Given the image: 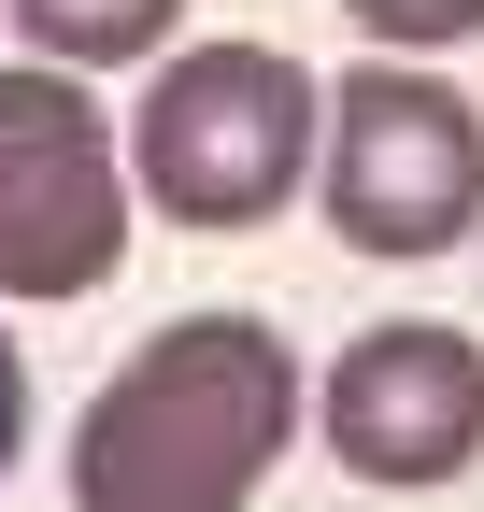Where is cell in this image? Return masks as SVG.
Here are the masks:
<instances>
[{
    "mask_svg": "<svg viewBox=\"0 0 484 512\" xmlns=\"http://www.w3.org/2000/svg\"><path fill=\"white\" fill-rule=\"evenodd\" d=\"M285 427L299 356L271 313H171L72 427V512H242Z\"/></svg>",
    "mask_w": 484,
    "mask_h": 512,
    "instance_id": "obj_1",
    "label": "cell"
},
{
    "mask_svg": "<svg viewBox=\"0 0 484 512\" xmlns=\"http://www.w3.org/2000/svg\"><path fill=\"white\" fill-rule=\"evenodd\" d=\"M314 128L328 86L285 43H171L129 114V185L171 228H271L314 185Z\"/></svg>",
    "mask_w": 484,
    "mask_h": 512,
    "instance_id": "obj_2",
    "label": "cell"
},
{
    "mask_svg": "<svg viewBox=\"0 0 484 512\" xmlns=\"http://www.w3.org/2000/svg\"><path fill=\"white\" fill-rule=\"evenodd\" d=\"M129 143L86 72L0 57V313H57L100 299L129 256Z\"/></svg>",
    "mask_w": 484,
    "mask_h": 512,
    "instance_id": "obj_3",
    "label": "cell"
},
{
    "mask_svg": "<svg viewBox=\"0 0 484 512\" xmlns=\"http://www.w3.org/2000/svg\"><path fill=\"white\" fill-rule=\"evenodd\" d=\"M314 200H328V228L356 256H456L484 228V114L428 57L342 72L328 128H314Z\"/></svg>",
    "mask_w": 484,
    "mask_h": 512,
    "instance_id": "obj_4",
    "label": "cell"
},
{
    "mask_svg": "<svg viewBox=\"0 0 484 512\" xmlns=\"http://www.w3.org/2000/svg\"><path fill=\"white\" fill-rule=\"evenodd\" d=\"M314 413H328V456L356 484H456L484 456V342L442 328V313H399V328H356L342 370L314 384Z\"/></svg>",
    "mask_w": 484,
    "mask_h": 512,
    "instance_id": "obj_5",
    "label": "cell"
},
{
    "mask_svg": "<svg viewBox=\"0 0 484 512\" xmlns=\"http://www.w3.org/2000/svg\"><path fill=\"white\" fill-rule=\"evenodd\" d=\"M0 29H15L43 72H129V57H171L186 0H0Z\"/></svg>",
    "mask_w": 484,
    "mask_h": 512,
    "instance_id": "obj_6",
    "label": "cell"
},
{
    "mask_svg": "<svg viewBox=\"0 0 484 512\" xmlns=\"http://www.w3.org/2000/svg\"><path fill=\"white\" fill-rule=\"evenodd\" d=\"M356 29H371L385 57H456V43H484V0H342Z\"/></svg>",
    "mask_w": 484,
    "mask_h": 512,
    "instance_id": "obj_7",
    "label": "cell"
},
{
    "mask_svg": "<svg viewBox=\"0 0 484 512\" xmlns=\"http://www.w3.org/2000/svg\"><path fill=\"white\" fill-rule=\"evenodd\" d=\"M15 456H29V356H15V328H0V484H15Z\"/></svg>",
    "mask_w": 484,
    "mask_h": 512,
    "instance_id": "obj_8",
    "label": "cell"
}]
</instances>
